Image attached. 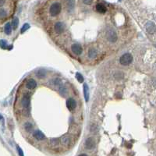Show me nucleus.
<instances>
[{
	"label": "nucleus",
	"mask_w": 156,
	"mask_h": 156,
	"mask_svg": "<svg viewBox=\"0 0 156 156\" xmlns=\"http://www.w3.org/2000/svg\"><path fill=\"white\" fill-rule=\"evenodd\" d=\"M71 50L75 55L80 56V55H81V53L83 52V48H82V46L80 45V44H76L75 43V44H73V45H71Z\"/></svg>",
	"instance_id": "0eeeda50"
},
{
	"label": "nucleus",
	"mask_w": 156,
	"mask_h": 156,
	"mask_svg": "<svg viewBox=\"0 0 156 156\" xmlns=\"http://www.w3.org/2000/svg\"><path fill=\"white\" fill-rule=\"evenodd\" d=\"M84 2V3H86V4H91L92 2H91V1H88V2Z\"/></svg>",
	"instance_id": "c756f323"
},
{
	"label": "nucleus",
	"mask_w": 156,
	"mask_h": 156,
	"mask_svg": "<svg viewBox=\"0 0 156 156\" xmlns=\"http://www.w3.org/2000/svg\"><path fill=\"white\" fill-rule=\"evenodd\" d=\"M54 30L57 34H62L66 30V25L62 22H57L54 25Z\"/></svg>",
	"instance_id": "39448f33"
},
{
	"label": "nucleus",
	"mask_w": 156,
	"mask_h": 156,
	"mask_svg": "<svg viewBox=\"0 0 156 156\" xmlns=\"http://www.w3.org/2000/svg\"><path fill=\"white\" fill-rule=\"evenodd\" d=\"M30 103H31V95L29 93H26L22 98L21 104L23 108L27 109H29V107H30Z\"/></svg>",
	"instance_id": "20e7f679"
},
{
	"label": "nucleus",
	"mask_w": 156,
	"mask_h": 156,
	"mask_svg": "<svg viewBox=\"0 0 156 156\" xmlns=\"http://www.w3.org/2000/svg\"><path fill=\"white\" fill-rule=\"evenodd\" d=\"M2 119V116H1V114H0V120H1Z\"/></svg>",
	"instance_id": "2f4dec72"
},
{
	"label": "nucleus",
	"mask_w": 156,
	"mask_h": 156,
	"mask_svg": "<svg viewBox=\"0 0 156 156\" xmlns=\"http://www.w3.org/2000/svg\"><path fill=\"white\" fill-rule=\"evenodd\" d=\"M84 98L85 101L87 102L89 100V88L87 84H84Z\"/></svg>",
	"instance_id": "4468645a"
},
{
	"label": "nucleus",
	"mask_w": 156,
	"mask_h": 156,
	"mask_svg": "<svg viewBox=\"0 0 156 156\" xmlns=\"http://www.w3.org/2000/svg\"><path fill=\"white\" fill-rule=\"evenodd\" d=\"M76 79L77 80L78 82H80V83H82V82H84V77H83V75L81 74H80V73H76Z\"/></svg>",
	"instance_id": "aec40b11"
},
{
	"label": "nucleus",
	"mask_w": 156,
	"mask_h": 156,
	"mask_svg": "<svg viewBox=\"0 0 156 156\" xmlns=\"http://www.w3.org/2000/svg\"><path fill=\"white\" fill-rule=\"evenodd\" d=\"M0 47H1L2 48H3V49H6V48H8L7 41H5V40H1V41H0Z\"/></svg>",
	"instance_id": "412c9836"
},
{
	"label": "nucleus",
	"mask_w": 156,
	"mask_h": 156,
	"mask_svg": "<svg viewBox=\"0 0 156 156\" xmlns=\"http://www.w3.org/2000/svg\"><path fill=\"white\" fill-rule=\"evenodd\" d=\"M46 75V71L44 70V69H39L36 71V76L38 78H44Z\"/></svg>",
	"instance_id": "2eb2a0df"
},
{
	"label": "nucleus",
	"mask_w": 156,
	"mask_h": 156,
	"mask_svg": "<svg viewBox=\"0 0 156 156\" xmlns=\"http://www.w3.org/2000/svg\"><path fill=\"white\" fill-rule=\"evenodd\" d=\"M70 141H71V138H70V136L69 134H65L63 135L62 137L60 138V142L62 145H65V146H68L70 144Z\"/></svg>",
	"instance_id": "9d476101"
},
{
	"label": "nucleus",
	"mask_w": 156,
	"mask_h": 156,
	"mask_svg": "<svg viewBox=\"0 0 156 156\" xmlns=\"http://www.w3.org/2000/svg\"><path fill=\"white\" fill-rule=\"evenodd\" d=\"M26 87L27 89H30V90H32V89H35V87H37V83L35 80L33 79H29L27 83H26Z\"/></svg>",
	"instance_id": "f8f14e48"
},
{
	"label": "nucleus",
	"mask_w": 156,
	"mask_h": 156,
	"mask_svg": "<svg viewBox=\"0 0 156 156\" xmlns=\"http://www.w3.org/2000/svg\"><path fill=\"white\" fill-rule=\"evenodd\" d=\"M66 104L67 109L70 111H74L77 107V102L74 98H68L66 100Z\"/></svg>",
	"instance_id": "6e6552de"
},
{
	"label": "nucleus",
	"mask_w": 156,
	"mask_h": 156,
	"mask_svg": "<svg viewBox=\"0 0 156 156\" xmlns=\"http://www.w3.org/2000/svg\"><path fill=\"white\" fill-rule=\"evenodd\" d=\"M4 31L5 33L6 34V35H10L11 32H12V27H11V24L9 23H7L6 25H5L4 27Z\"/></svg>",
	"instance_id": "dca6fc26"
},
{
	"label": "nucleus",
	"mask_w": 156,
	"mask_h": 156,
	"mask_svg": "<svg viewBox=\"0 0 156 156\" xmlns=\"http://www.w3.org/2000/svg\"><path fill=\"white\" fill-rule=\"evenodd\" d=\"M34 137L38 140H43L45 139V136L41 130H35L33 134Z\"/></svg>",
	"instance_id": "9b49d317"
},
{
	"label": "nucleus",
	"mask_w": 156,
	"mask_h": 156,
	"mask_svg": "<svg viewBox=\"0 0 156 156\" xmlns=\"http://www.w3.org/2000/svg\"><path fill=\"white\" fill-rule=\"evenodd\" d=\"M97 55H98V52L96 49H95V48H91L88 52V56L91 58H95L97 56Z\"/></svg>",
	"instance_id": "f3484780"
},
{
	"label": "nucleus",
	"mask_w": 156,
	"mask_h": 156,
	"mask_svg": "<svg viewBox=\"0 0 156 156\" xmlns=\"http://www.w3.org/2000/svg\"><path fill=\"white\" fill-rule=\"evenodd\" d=\"M5 3H6V1H3V0H0V7L3 6Z\"/></svg>",
	"instance_id": "c85d7f7f"
},
{
	"label": "nucleus",
	"mask_w": 156,
	"mask_h": 156,
	"mask_svg": "<svg viewBox=\"0 0 156 156\" xmlns=\"http://www.w3.org/2000/svg\"><path fill=\"white\" fill-rule=\"evenodd\" d=\"M85 148L88 150H92L95 147V140L93 137H88L85 140Z\"/></svg>",
	"instance_id": "423d86ee"
},
{
	"label": "nucleus",
	"mask_w": 156,
	"mask_h": 156,
	"mask_svg": "<svg viewBox=\"0 0 156 156\" xmlns=\"http://www.w3.org/2000/svg\"><path fill=\"white\" fill-rule=\"evenodd\" d=\"M66 87H62V86H61L60 87V88H59V92H60V93L61 94H66Z\"/></svg>",
	"instance_id": "a878e982"
},
{
	"label": "nucleus",
	"mask_w": 156,
	"mask_h": 156,
	"mask_svg": "<svg viewBox=\"0 0 156 156\" xmlns=\"http://www.w3.org/2000/svg\"><path fill=\"white\" fill-rule=\"evenodd\" d=\"M133 62V56L130 53H125L119 58V62L121 65L128 66Z\"/></svg>",
	"instance_id": "f03ea898"
},
{
	"label": "nucleus",
	"mask_w": 156,
	"mask_h": 156,
	"mask_svg": "<svg viewBox=\"0 0 156 156\" xmlns=\"http://www.w3.org/2000/svg\"><path fill=\"white\" fill-rule=\"evenodd\" d=\"M74 1H69V2H68V7H70V8H74Z\"/></svg>",
	"instance_id": "bb28decb"
},
{
	"label": "nucleus",
	"mask_w": 156,
	"mask_h": 156,
	"mask_svg": "<svg viewBox=\"0 0 156 156\" xmlns=\"http://www.w3.org/2000/svg\"><path fill=\"white\" fill-rule=\"evenodd\" d=\"M7 14H8V13L6 11V9H5L3 8L0 9V19H3L5 17H6Z\"/></svg>",
	"instance_id": "6ab92c4d"
},
{
	"label": "nucleus",
	"mask_w": 156,
	"mask_h": 156,
	"mask_svg": "<svg viewBox=\"0 0 156 156\" xmlns=\"http://www.w3.org/2000/svg\"><path fill=\"white\" fill-rule=\"evenodd\" d=\"M95 9H96V11H97V12H98V13H105L106 12V10H107V9H106V7H105V5L101 4V3L97 4Z\"/></svg>",
	"instance_id": "ddd939ff"
},
{
	"label": "nucleus",
	"mask_w": 156,
	"mask_h": 156,
	"mask_svg": "<svg viewBox=\"0 0 156 156\" xmlns=\"http://www.w3.org/2000/svg\"><path fill=\"white\" fill-rule=\"evenodd\" d=\"M145 28H146V31L150 34H154L155 32V25L152 21H149L146 23Z\"/></svg>",
	"instance_id": "1a4fd4ad"
},
{
	"label": "nucleus",
	"mask_w": 156,
	"mask_h": 156,
	"mask_svg": "<svg viewBox=\"0 0 156 156\" xmlns=\"http://www.w3.org/2000/svg\"><path fill=\"white\" fill-rule=\"evenodd\" d=\"M29 28H30V25H29L28 23H24L23 27L21 28V33H24L26 31H27Z\"/></svg>",
	"instance_id": "b1692460"
},
{
	"label": "nucleus",
	"mask_w": 156,
	"mask_h": 156,
	"mask_svg": "<svg viewBox=\"0 0 156 156\" xmlns=\"http://www.w3.org/2000/svg\"><path fill=\"white\" fill-rule=\"evenodd\" d=\"M106 38L109 42L114 43L117 41V35L115 30H113V28H108L106 31Z\"/></svg>",
	"instance_id": "7ed1b4c3"
},
{
	"label": "nucleus",
	"mask_w": 156,
	"mask_h": 156,
	"mask_svg": "<svg viewBox=\"0 0 156 156\" xmlns=\"http://www.w3.org/2000/svg\"><path fill=\"white\" fill-rule=\"evenodd\" d=\"M61 10H62V5L58 2H53L49 8V13L52 17L58 16L61 13Z\"/></svg>",
	"instance_id": "f257e3e1"
},
{
	"label": "nucleus",
	"mask_w": 156,
	"mask_h": 156,
	"mask_svg": "<svg viewBox=\"0 0 156 156\" xmlns=\"http://www.w3.org/2000/svg\"><path fill=\"white\" fill-rule=\"evenodd\" d=\"M58 141H59V140L58 138H52L50 140V144L52 146H57L58 144Z\"/></svg>",
	"instance_id": "4be33fe9"
},
{
	"label": "nucleus",
	"mask_w": 156,
	"mask_h": 156,
	"mask_svg": "<svg viewBox=\"0 0 156 156\" xmlns=\"http://www.w3.org/2000/svg\"><path fill=\"white\" fill-rule=\"evenodd\" d=\"M24 129H25V130L27 131V132H31L32 130H33V125H32V123H29V122L26 123L25 124H24Z\"/></svg>",
	"instance_id": "a211bd4d"
},
{
	"label": "nucleus",
	"mask_w": 156,
	"mask_h": 156,
	"mask_svg": "<svg viewBox=\"0 0 156 156\" xmlns=\"http://www.w3.org/2000/svg\"><path fill=\"white\" fill-rule=\"evenodd\" d=\"M12 23H13V28H14V29H16V28L18 27V24H19V20H18V18H17V17H15V18H14V19L13 20Z\"/></svg>",
	"instance_id": "5701e85b"
},
{
	"label": "nucleus",
	"mask_w": 156,
	"mask_h": 156,
	"mask_svg": "<svg viewBox=\"0 0 156 156\" xmlns=\"http://www.w3.org/2000/svg\"><path fill=\"white\" fill-rule=\"evenodd\" d=\"M17 152H18V155L20 156H24V154H23V150L19 147V146L17 145Z\"/></svg>",
	"instance_id": "393cba45"
},
{
	"label": "nucleus",
	"mask_w": 156,
	"mask_h": 156,
	"mask_svg": "<svg viewBox=\"0 0 156 156\" xmlns=\"http://www.w3.org/2000/svg\"><path fill=\"white\" fill-rule=\"evenodd\" d=\"M79 156H87L86 154H81V155H80Z\"/></svg>",
	"instance_id": "7c9ffc66"
},
{
	"label": "nucleus",
	"mask_w": 156,
	"mask_h": 156,
	"mask_svg": "<svg viewBox=\"0 0 156 156\" xmlns=\"http://www.w3.org/2000/svg\"><path fill=\"white\" fill-rule=\"evenodd\" d=\"M52 83L53 84H55V85H58V84H59V81H58V79H54V80L52 81Z\"/></svg>",
	"instance_id": "cd10ccee"
}]
</instances>
